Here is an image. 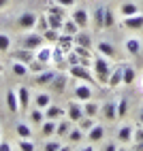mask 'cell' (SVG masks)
<instances>
[{
  "instance_id": "1",
  "label": "cell",
  "mask_w": 143,
  "mask_h": 151,
  "mask_svg": "<svg viewBox=\"0 0 143 151\" xmlns=\"http://www.w3.org/2000/svg\"><path fill=\"white\" fill-rule=\"evenodd\" d=\"M92 73H94V77H96L98 83H109L111 66H109V62H107L103 55H96L94 58V68H92Z\"/></svg>"
},
{
  "instance_id": "2",
  "label": "cell",
  "mask_w": 143,
  "mask_h": 151,
  "mask_svg": "<svg viewBox=\"0 0 143 151\" xmlns=\"http://www.w3.org/2000/svg\"><path fill=\"white\" fill-rule=\"evenodd\" d=\"M70 77L79 79V81H86V83H90V85H94V81H96V77L92 75V70H90L88 66H83V64L70 66Z\"/></svg>"
},
{
  "instance_id": "3",
  "label": "cell",
  "mask_w": 143,
  "mask_h": 151,
  "mask_svg": "<svg viewBox=\"0 0 143 151\" xmlns=\"http://www.w3.org/2000/svg\"><path fill=\"white\" fill-rule=\"evenodd\" d=\"M43 43H45V38H43V34H26L24 36V41H22V47H26V49H38V47H43Z\"/></svg>"
},
{
  "instance_id": "4",
  "label": "cell",
  "mask_w": 143,
  "mask_h": 151,
  "mask_svg": "<svg viewBox=\"0 0 143 151\" xmlns=\"http://www.w3.org/2000/svg\"><path fill=\"white\" fill-rule=\"evenodd\" d=\"M66 115H68V119H70L73 124H77L86 113H83V106H81V104H77V102H68V104H66Z\"/></svg>"
},
{
  "instance_id": "5",
  "label": "cell",
  "mask_w": 143,
  "mask_h": 151,
  "mask_svg": "<svg viewBox=\"0 0 143 151\" xmlns=\"http://www.w3.org/2000/svg\"><path fill=\"white\" fill-rule=\"evenodd\" d=\"M36 22H38V17L34 13H22L19 19H17V26L22 28V30H32L36 26Z\"/></svg>"
},
{
  "instance_id": "6",
  "label": "cell",
  "mask_w": 143,
  "mask_h": 151,
  "mask_svg": "<svg viewBox=\"0 0 143 151\" xmlns=\"http://www.w3.org/2000/svg\"><path fill=\"white\" fill-rule=\"evenodd\" d=\"M122 83H124V66H118V68L111 70V75H109V83H107V85L118 87V85H122Z\"/></svg>"
},
{
  "instance_id": "7",
  "label": "cell",
  "mask_w": 143,
  "mask_h": 151,
  "mask_svg": "<svg viewBox=\"0 0 143 151\" xmlns=\"http://www.w3.org/2000/svg\"><path fill=\"white\" fill-rule=\"evenodd\" d=\"M75 98L77 100H83V102H86V100H90L92 98V87H90V83H79L77 87H75Z\"/></svg>"
},
{
  "instance_id": "8",
  "label": "cell",
  "mask_w": 143,
  "mask_h": 151,
  "mask_svg": "<svg viewBox=\"0 0 143 151\" xmlns=\"http://www.w3.org/2000/svg\"><path fill=\"white\" fill-rule=\"evenodd\" d=\"M11 58L15 60V62H24V64H30V62L34 60V55L30 53V49H26V47H22L19 51H13Z\"/></svg>"
},
{
  "instance_id": "9",
  "label": "cell",
  "mask_w": 143,
  "mask_h": 151,
  "mask_svg": "<svg viewBox=\"0 0 143 151\" xmlns=\"http://www.w3.org/2000/svg\"><path fill=\"white\" fill-rule=\"evenodd\" d=\"M124 26H126L128 30H139V28H143V15L137 13V15H128V17H124Z\"/></svg>"
},
{
  "instance_id": "10",
  "label": "cell",
  "mask_w": 143,
  "mask_h": 151,
  "mask_svg": "<svg viewBox=\"0 0 143 151\" xmlns=\"http://www.w3.org/2000/svg\"><path fill=\"white\" fill-rule=\"evenodd\" d=\"M73 22H75L79 28H86V26L90 24L88 11H86V9H75V11H73Z\"/></svg>"
},
{
  "instance_id": "11",
  "label": "cell",
  "mask_w": 143,
  "mask_h": 151,
  "mask_svg": "<svg viewBox=\"0 0 143 151\" xmlns=\"http://www.w3.org/2000/svg\"><path fill=\"white\" fill-rule=\"evenodd\" d=\"M7 106L11 113H17L19 111V98H17V89H9L7 92Z\"/></svg>"
},
{
  "instance_id": "12",
  "label": "cell",
  "mask_w": 143,
  "mask_h": 151,
  "mask_svg": "<svg viewBox=\"0 0 143 151\" xmlns=\"http://www.w3.org/2000/svg\"><path fill=\"white\" fill-rule=\"evenodd\" d=\"M15 89H17V98H19V109H26L30 104V89L26 85H19Z\"/></svg>"
},
{
  "instance_id": "13",
  "label": "cell",
  "mask_w": 143,
  "mask_h": 151,
  "mask_svg": "<svg viewBox=\"0 0 143 151\" xmlns=\"http://www.w3.org/2000/svg\"><path fill=\"white\" fill-rule=\"evenodd\" d=\"M64 115V109L62 106H56V104H49L45 109V119H62Z\"/></svg>"
},
{
  "instance_id": "14",
  "label": "cell",
  "mask_w": 143,
  "mask_h": 151,
  "mask_svg": "<svg viewBox=\"0 0 143 151\" xmlns=\"http://www.w3.org/2000/svg\"><path fill=\"white\" fill-rule=\"evenodd\" d=\"M52 53H54V49H49V47H38L34 58L38 60V62H43V64H49V62H52Z\"/></svg>"
},
{
  "instance_id": "15",
  "label": "cell",
  "mask_w": 143,
  "mask_h": 151,
  "mask_svg": "<svg viewBox=\"0 0 143 151\" xmlns=\"http://www.w3.org/2000/svg\"><path fill=\"white\" fill-rule=\"evenodd\" d=\"M88 138L92 140V143H98V140H103V138H105V128H103V126L90 128V130H88Z\"/></svg>"
},
{
  "instance_id": "16",
  "label": "cell",
  "mask_w": 143,
  "mask_h": 151,
  "mask_svg": "<svg viewBox=\"0 0 143 151\" xmlns=\"http://www.w3.org/2000/svg\"><path fill=\"white\" fill-rule=\"evenodd\" d=\"M56 126H58V119H45V122L41 124L43 136H52V134H56Z\"/></svg>"
},
{
  "instance_id": "17",
  "label": "cell",
  "mask_w": 143,
  "mask_h": 151,
  "mask_svg": "<svg viewBox=\"0 0 143 151\" xmlns=\"http://www.w3.org/2000/svg\"><path fill=\"white\" fill-rule=\"evenodd\" d=\"M58 45L64 49V51H68V49H73L75 47V36H70V34H60V38H58Z\"/></svg>"
},
{
  "instance_id": "18",
  "label": "cell",
  "mask_w": 143,
  "mask_h": 151,
  "mask_svg": "<svg viewBox=\"0 0 143 151\" xmlns=\"http://www.w3.org/2000/svg\"><path fill=\"white\" fill-rule=\"evenodd\" d=\"M49 104H52V96L45 94V92H41V94L34 98V106H36V109H43V111H45Z\"/></svg>"
},
{
  "instance_id": "19",
  "label": "cell",
  "mask_w": 143,
  "mask_h": 151,
  "mask_svg": "<svg viewBox=\"0 0 143 151\" xmlns=\"http://www.w3.org/2000/svg\"><path fill=\"white\" fill-rule=\"evenodd\" d=\"M132 134H135V130L130 126H122L120 132H118V140L120 143H128V140H132Z\"/></svg>"
},
{
  "instance_id": "20",
  "label": "cell",
  "mask_w": 143,
  "mask_h": 151,
  "mask_svg": "<svg viewBox=\"0 0 143 151\" xmlns=\"http://www.w3.org/2000/svg\"><path fill=\"white\" fill-rule=\"evenodd\" d=\"M126 51H128L130 55H139V51H141V41H139V38H128V41H126Z\"/></svg>"
},
{
  "instance_id": "21",
  "label": "cell",
  "mask_w": 143,
  "mask_h": 151,
  "mask_svg": "<svg viewBox=\"0 0 143 151\" xmlns=\"http://www.w3.org/2000/svg\"><path fill=\"white\" fill-rule=\"evenodd\" d=\"M15 132H17L19 138H30V136H32V128H30L28 124H24V122H19L15 126Z\"/></svg>"
},
{
  "instance_id": "22",
  "label": "cell",
  "mask_w": 143,
  "mask_h": 151,
  "mask_svg": "<svg viewBox=\"0 0 143 151\" xmlns=\"http://www.w3.org/2000/svg\"><path fill=\"white\" fill-rule=\"evenodd\" d=\"M56 75H58V73H54V70H43V73L36 77V83H38V85H47V83L54 81Z\"/></svg>"
},
{
  "instance_id": "23",
  "label": "cell",
  "mask_w": 143,
  "mask_h": 151,
  "mask_svg": "<svg viewBox=\"0 0 143 151\" xmlns=\"http://www.w3.org/2000/svg\"><path fill=\"white\" fill-rule=\"evenodd\" d=\"M103 113H105V117L107 119H118V104H113V102H107V104H103Z\"/></svg>"
},
{
  "instance_id": "24",
  "label": "cell",
  "mask_w": 143,
  "mask_h": 151,
  "mask_svg": "<svg viewBox=\"0 0 143 151\" xmlns=\"http://www.w3.org/2000/svg\"><path fill=\"white\" fill-rule=\"evenodd\" d=\"M47 19H49V28L60 30V32H62V24H64V17H62V15H49V13H47Z\"/></svg>"
},
{
  "instance_id": "25",
  "label": "cell",
  "mask_w": 143,
  "mask_h": 151,
  "mask_svg": "<svg viewBox=\"0 0 143 151\" xmlns=\"http://www.w3.org/2000/svg\"><path fill=\"white\" fill-rule=\"evenodd\" d=\"M70 124H73L70 119H64V122L60 119L58 126H56V134H58V136H66V134H68V130H70Z\"/></svg>"
},
{
  "instance_id": "26",
  "label": "cell",
  "mask_w": 143,
  "mask_h": 151,
  "mask_svg": "<svg viewBox=\"0 0 143 151\" xmlns=\"http://www.w3.org/2000/svg\"><path fill=\"white\" fill-rule=\"evenodd\" d=\"M75 45H81V47H92V38L86 34V32H77L75 34Z\"/></svg>"
},
{
  "instance_id": "27",
  "label": "cell",
  "mask_w": 143,
  "mask_h": 151,
  "mask_svg": "<svg viewBox=\"0 0 143 151\" xmlns=\"http://www.w3.org/2000/svg\"><path fill=\"white\" fill-rule=\"evenodd\" d=\"M98 51L103 53V55H107V58H115V47L113 45H109V43H98Z\"/></svg>"
},
{
  "instance_id": "28",
  "label": "cell",
  "mask_w": 143,
  "mask_h": 151,
  "mask_svg": "<svg viewBox=\"0 0 143 151\" xmlns=\"http://www.w3.org/2000/svg\"><path fill=\"white\" fill-rule=\"evenodd\" d=\"M13 73H15L17 77H26V75L30 73V68H28V64H24V62H15V60H13Z\"/></svg>"
},
{
  "instance_id": "29",
  "label": "cell",
  "mask_w": 143,
  "mask_h": 151,
  "mask_svg": "<svg viewBox=\"0 0 143 151\" xmlns=\"http://www.w3.org/2000/svg\"><path fill=\"white\" fill-rule=\"evenodd\" d=\"M98 111H100V106H98L96 102H90V100H86V104H83V113H86L88 117H96Z\"/></svg>"
},
{
  "instance_id": "30",
  "label": "cell",
  "mask_w": 143,
  "mask_h": 151,
  "mask_svg": "<svg viewBox=\"0 0 143 151\" xmlns=\"http://www.w3.org/2000/svg\"><path fill=\"white\" fill-rule=\"evenodd\" d=\"M137 13H139V6H137L135 2H124V4H122V15H124V17L137 15Z\"/></svg>"
},
{
  "instance_id": "31",
  "label": "cell",
  "mask_w": 143,
  "mask_h": 151,
  "mask_svg": "<svg viewBox=\"0 0 143 151\" xmlns=\"http://www.w3.org/2000/svg\"><path fill=\"white\" fill-rule=\"evenodd\" d=\"M52 62H54L56 66H60V64L64 62V49L60 47V45H58V47L54 49V53H52Z\"/></svg>"
},
{
  "instance_id": "32",
  "label": "cell",
  "mask_w": 143,
  "mask_h": 151,
  "mask_svg": "<svg viewBox=\"0 0 143 151\" xmlns=\"http://www.w3.org/2000/svg\"><path fill=\"white\" fill-rule=\"evenodd\" d=\"M9 49H11V36L0 32V53H9Z\"/></svg>"
},
{
  "instance_id": "33",
  "label": "cell",
  "mask_w": 143,
  "mask_h": 151,
  "mask_svg": "<svg viewBox=\"0 0 143 151\" xmlns=\"http://www.w3.org/2000/svg\"><path fill=\"white\" fill-rule=\"evenodd\" d=\"M77 28H79V26L73 22V19H70V22H66V19H64V24H62V32H64V34H70V36H75V34H77Z\"/></svg>"
},
{
  "instance_id": "34",
  "label": "cell",
  "mask_w": 143,
  "mask_h": 151,
  "mask_svg": "<svg viewBox=\"0 0 143 151\" xmlns=\"http://www.w3.org/2000/svg\"><path fill=\"white\" fill-rule=\"evenodd\" d=\"M77 124H79V128L83 130V132H86V130H90V128H94V126H96V124H94V117H88V115H83V117H81Z\"/></svg>"
},
{
  "instance_id": "35",
  "label": "cell",
  "mask_w": 143,
  "mask_h": 151,
  "mask_svg": "<svg viewBox=\"0 0 143 151\" xmlns=\"http://www.w3.org/2000/svg\"><path fill=\"white\" fill-rule=\"evenodd\" d=\"M66 136H68L70 143H79V140L83 138V130H81V128H77V130H68Z\"/></svg>"
},
{
  "instance_id": "36",
  "label": "cell",
  "mask_w": 143,
  "mask_h": 151,
  "mask_svg": "<svg viewBox=\"0 0 143 151\" xmlns=\"http://www.w3.org/2000/svg\"><path fill=\"white\" fill-rule=\"evenodd\" d=\"M96 19V28H105V6H98V11L94 13Z\"/></svg>"
},
{
  "instance_id": "37",
  "label": "cell",
  "mask_w": 143,
  "mask_h": 151,
  "mask_svg": "<svg viewBox=\"0 0 143 151\" xmlns=\"http://www.w3.org/2000/svg\"><path fill=\"white\" fill-rule=\"evenodd\" d=\"M135 68H132V66H124V83L126 85H130L132 81H135Z\"/></svg>"
},
{
  "instance_id": "38",
  "label": "cell",
  "mask_w": 143,
  "mask_h": 151,
  "mask_svg": "<svg viewBox=\"0 0 143 151\" xmlns=\"http://www.w3.org/2000/svg\"><path fill=\"white\" fill-rule=\"evenodd\" d=\"M43 38H45V41H58V38H60V30L47 28L45 32H43Z\"/></svg>"
},
{
  "instance_id": "39",
  "label": "cell",
  "mask_w": 143,
  "mask_h": 151,
  "mask_svg": "<svg viewBox=\"0 0 143 151\" xmlns=\"http://www.w3.org/2000/svg\"><path fill=\"white\" fill-rule=\"evenodd\" d=\"M126 111H128V100H126V98H122L120 102H118V119H124Z\"/></svg>"
},
{
  "instance_id": "40",
  "label": "cell",
  "mask_w": 143,
  "mask_h": 151,
  "mask_svg": "<svg viewBox=\"0 0 143 151\" xmlns=\"http://www.w3.org/2000/svg\"><path fill=\"white\" fill-rule=\"evenodd\" d=\"M30 119H32L34 124H43V119H45V115H43V109H36V111H32V113H30Z\"/></svg>"
},
{
  "instance_id": "41",
  "label": "cell",
  "mask_w": 143,
  "mask_h": 151,
  "mask_svg": "<svg viewBox=\"0 0 143 151\" xmlns=\"http://www.w3.org/2000/svg\"><path fill=\"white\" fill-rule=\"evenodd\" d=\"M19 149H22V151H34L36 147L32 145V143H30V138H22V140H19V145H17Z\"/></svg>"
},
{
  "instance_id": "42",
  "label": "cell",
  "mask_w": 143,
  "mask_h": 151,
  "mask_svg": "<svg viewBox=\"0 0 143 151\" xmlns=\"http://www.w3.org/2000/svg\"><path fill=\"white\" fill-rule=\"evenodd\" d=\"M115 24V19H113V13H111V9L105 6V28H111Z\"/></svg>"
},
{
  "instance_id": "43",
  "label": "cell",
  "mask_w": 143,
  "mask_h": 151,
  "mask_svg": "<svg viewBox=\"0 0 143 151\" xmlns=\"http://www.w3.org/2000/svg\"><path fill=\"white\" fill-rule=\"evenodd\" d=\"M66 60H68V64H70V66H75V64H79V62H81V55L73 49V51L68 53V58H66Z\"/></svg>"
},
{
  "instance_id": "44",
  "label": "cell",
  "mask_w": 143,
  "mask_h": 151,
  "mask_svg": "<svg viewBox=\"0 0 143 151\" xmlns=\"http://www.w3.org/2000/svg\"><path fill=\"white\" fill-rule=\"evenodd\" d=\"M36 26H38V30H41V32H45V30L49 28V19H47V15H43V17H38V22H36Z\"/></svg>"
},
{
  "instance_id": "45",
  "label": "cell",
  "mask_w": 143,
  "mask_h": 151,
  "mask_svg": "<svg viewBox=\"0 0 143 151\" xmlns=\"http://www.w3.org/2000/svg\"><path fill=\"white\" fill-rule=\"evenodd\" d=\"M43 66H45V64H43V62H38V60H36V58H34V60H32V62H30V64H28V68H30V70H32V73H36V70H43Z\"/></svg>"
},
{
  "instance_id": "46",
  "label": "cell",
  "mask_w": 143,
  "mask_h": 151,
  "mask_svg": "<svg viewBox=\"0 0 143 151\" xmlns=\"http://www.w3.org/2000/svg\"><path fill=\"white\" fill-rule=\"evenodd\" d=\"M49 15H62V17H64V6H60V4L56 2V6L49 9Z\"/></svg>"
},
{
  "instance_id": "47",
  "label": "cell",
  "mask_w": 143,
  "mask_h": 151,
  "mask_svg": "<svg viewBox=\"0 0 143 151\" xmlns=\"http://www.w3.org/2000/svg\"><path fill=\"white\" fill-rule=\"evenodd\" d=\"M132 140H137V143H143V128L135 130V134H132Z\"/></svg>"
},
{
  "instance_id": "48",
  "label": "cell",
  "mask_w": 143,
  "mask_h": 151,
  "mask_svg": "<svg viewBox=\"0 0 143 151\" xmlns=\"http://www.w3.org/2000/svg\"><path fill=\"white\" fill-rule=\"evenodd\" d=\"M45 149H47V151H60V149H62V145H60V143H47Z\"/></svg>"
},
{
  "instance_id": "49",
  "label": "cell",
  "mask_w": 143,
  "mask_h": 151,
  "mask_svg": "<svg viewBox=\"0 0 143 151\" xmlns=\"http://www.w3.org/2000/svg\"><path fill=\"white\" fill-rule=\"evenodd\" d=\"M56 2L60 4V6H64V9H68V6H73L77 0H56Z\"/></svg>"
},
{
  "instance_id": "50",
  "label": "cell",
  "mask_w": 143,
  "mask_h": 151,
  "mask_svg": "<svg viewBox=\"0 0 143 151\" xmlns=\"http://www.w3.org/2000/svg\"><path fill=\"white\" fill-rule=\"evenodd\" d=\"M54 83H56L58 89H62V87H64V77H58V75H56V77H54Z\"/></svg>"
},
{
  "instance_id": "51",
  "label": "cell",
  "mask_w": 143,
  "mask_h": 151,
  "mask_svg": "<svg viewBox=\"0 0 143 151\" xmlns=\"http://www.w3.org/2000/svg\"><path fill=\"white\" fill-rule=\"evenodd\" d=\"M13 147H11V143H2V140H0V151H11Z\"/></svg>"
},
{
  "instance_id": "52",
  "label": "cell",
  "mask_w": 143,
  "mask_h": 151,
  "mask_svg": "<svg viewBox=\"0 0 143 151\" xmlns=\"http://www.w3.org/2000/svg\"><path fill=\"white\" fill-rule=\"evenodd\" d=\"M11 4V0H0V9H4V6H9Z\"/></svg>"
},
{
  "instance_id": "53",
  "label": "cell",
  "mask_w": 143,
  "mask_h": 151,
  "mask_svg": "<svg viewBox=\"0 0 143 151\" xmlns=\"http://www.w3.org/2000/svg\"><path fill=\"white\" fill-rule=\"evenodd\" d=\"M141 124H143V111H141Z\"/></svg>"
},
{
  "instance_id": "54",
  "label": "cell",
  "mask_w": 143,
  "mask_h": 151,
  "mask_svg": "<svg viewBox=\"0 0 143 151\" xmlns=\"http://www.w3.org/2000/svg\"><path fill=\"white\" fill-rule=\"evenodd\" d=\"M0 70H2V64H0Z\"/></svg>"
}]
</instances>
